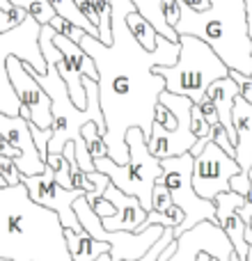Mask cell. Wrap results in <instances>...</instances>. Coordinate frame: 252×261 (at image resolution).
Segmentation results:
<instances>
[{"label": "cell", "mask_w": 252, "mask_h": 261, "mask_svg": "<svg viewBox=\"0 0 252 261\" xmlns=\"http://www.w3.org/2000/svg\"><path fill=\"white\" fill-rule=\"evenodd\" d=\"M64 241H67V250L69 257L73 261H94L101 254L110 252V245L104 241H96L94 236H90L85 229L83 231H73V229H64Z\"/></svg>", "instance_id": "cell-20"}, {"label": "cell", "mask_w": 252, "mask_h": 261, "mask_svg": "<svg viewBox=\"0 0 252 261\" xmlns=\"http://www.w3.org/2000/svg\"><path fill=\"white\" fill-rule=\"evenodd\" d=\"M12 7V3H9V0H0V9H9Z\"/></svg>", "instance_id": "cell-38"}, {"label": "cell", "mask_w": 252, "mask_h": 261, "mask_svg": "<svg viewBox=\"0 0 252 261\" xmlns=\"http://www.w3.org/2000/svg\"><path fill=\"white\" fill-rule=\"evenodd\" d=\"M154 71L165 81V92L188 96L193 103H199L209 85L218 78H225L230 69L207 41L193 35H179L177 62L170 67H154Z\"/></svg>", "instance_id": "cell-4"}, {"label": "cell", "mask_w": 252, "mask_h": 261, "mask_svg": "<svg viewBox=\"0 0 252 261\" xmlns=\"http://www.w3.org/2000/svg\"><path fill=\"white\" fill-rule=\"evenodd\" d=\"M181 222H184V211L172 202L165 186H163L161 181H156V186H154V190H152V211L147 213V218H144L142 227H140L138 231L147 229L149 225H161V227H172V229H177Z\"/></svg>", "instance_id": "cell-19"}, {"label": "cell", "mask_w": 252, "mask_h": 261, "mask_svg": "<svg viewBox=\"0 0 252 261\" xmlns=\"http://www.w3.org/2000/svg\"><path fill=\"white\" fill-rule=\"evenodd\" d=\"M161 167L163 174L158 181L167 188L172 202L184 211V222L174 229V236L184 234L197 222H216V204L211 199H202L193 190V156L186 151L181 156L163 158Z\"/></svg>", "instance_id": "cell-7"}, {"label": "cell", "mask_w": 252, "mask_h": 261, "mask_svg": "<svg viewBox=\"0 0 252 261\" xmlns=\"http://www.w3.org/2000/svg\"><path fill=\"white\" fill-rule=\"evenodd\" d=\"M101 197H106L115 206V216L101 220V225L108 231H138L140 227H142L144 218H147V211L142 208L138 197L122 193L115 184L106 186Z\"/></svg>", "instance_id": "cell-16"}, {"label": "cell", "mask_w": 252, "mask_h": 261, "mask_svg": "<svg viewBox=\"0 0 252 261\" xmlns=\"http://www.w3.org/2000/svg\"><path fill=\"white\" fill-rule=\"evenodd\" d=\"M7 76L12 81V87L16 92L18 101H21V117H26L37 128H51V124H53L51 96L46 94L44 87L30 73V64L21 62L16 55H9Z\"/></svg>", "instance_id": "cell-11"}, {"label": "cell", "mask_w": 252, "mask_h": 261, "mask_svg": "<svg viewBox=\"0 0 252 261\" xmlns=\"http://www.w3.org/2000/svg\"><path fill=\"white\" fill-rule=\"evenodd\" d=\"M48 3H51V7L55 9V14H58V16H62L64 21L73 23V25H78L81 30H85L87 35H92V37H96V39H99V28L92 25V23L83 16V12L78 9V5L73 3V0H48Z\"/></svg>", "instance_id": "cell-23"}, {"label": "cell", "mask_w": 252, "mask_h": 261, "mask_svg": "<svg viewBox=\"0 0 252 261\" xmlns=\"http://www.w3.org/2000/svg\"><path fill=\"white\" fill-rule=\"evenodd\" d=\"M39 32L41 25L28 14L21 25L12 28L7 32H0V113L16 117L21 115V101L12 87L7 76V58L16 55L21 62L30 64L32 71L46 73V60L39 48Z\"/></svg>", "instance_id": "cell-6"}, {"label": "cell", "mask_w": 252, "mask_h": 261, "mask_svg": "<svg viewBox=\"0 0 252 261\" xmlns=\"http://www.w3.org/2000/svg\"><path fill=\"white\" fill-rule=\"evenodd\" d=\"M230 190L232 193H239V195H248V190H250V176H248V172H239V174H234L230 179Z\"/></svg>", "instance_id": "cell-32"}, {"label": "cell", "mask_w": 252, "mask_h": 261, "mask_svg": "<svg viewBox=\"0 0 252 261\" xmlns=\"http://www.w3.org/2000/svg\"><path fill=\"white\" fill-rule=\"evenodd\" d=\"M156 261H158V259H156Z\"/></svg>", "instance_id": "cell-40"}, {"label": "cell", "mask_w": 252, "mask_h": 261, "mask_svg": "<svg viewBox=\"0 0 252 261\" xmlns=\"http://www.w3.org/2000/svg\"><path fill=\"white\" fill-rule=\"evenodd\" d=\"M172 28L177 35H193L207 41L230 71L252 76V39L245 0H211L209 12L181 7Z\"/></svg>", "instance_id": "cell-3"}, {"label": "cell", "mask_w": 252, "mask_h": 261, "mask_svg": "<svg viewBox=\"0 0 252 261\" xmlns=\"http://www.w3.org/2000/svg\"><path fill=\"white\" fill-rule=\"evenodd\" d=\"M90 206H92V211H94L96 216L101 218V220H106V218L115 216V206H113V204H110L106 197H99V199H96V202H92Z\"/></svg>", "instance_id": "cell-34"}, {"label": "cell", "mask_w": 252, "mask_h": 261, "mask_svg": "<svg viewBox=\"0 0 252 261\" xmlns=\"http://www.w3.org/2000/svg\"><path fill=\"white\" fill-rule=\"evenodd\" d=\"M174 254L167 261H197L202 252H207L216 261H232L234 248L225 231L220 229L218 222H197L195 227L186 229L184 234L174 236Z\"/></svg>", "instance_id": "cell-12"}, {"label": "cell", "mask_w": 252, "mask_h": 261, "mask_svg": "<svg viewBox=\"0 0 252 261\" xmlns=\"http://www.w3.org/2000/svg\"><path fill=\"white\" fill-rule=\"evenodd\" d=\"M197 261H211V257H209L207 252H202V254H199V257H197Z\"/></svg>", "instance_id": "cell-39"}, {"label": "cell", "mask_w": 252, "mask_h": 261, "mask_svg": "<svg viewBox=\"0 0 252 261\" xmlns=\"http://www.w3.org/2000/svg\"><path fill=\"white\" fill-rule=\"evenodd\" d=\"M21 181L28 188V195H30L32 202H37V204H41V206H46V208L58 213V218H60L64 229L83 231L81 222H78V218H76V211H73V202H76L81 195H85V190L62 188V186L55 181V174L48 165L44 167L41 174L23 176Z\"/></svg>", "instance_id": "cell-10"}, {"label": "cell", "mask_w": 252, "mask_h": 261, "mask_svg": "<svg viewBox=\"0 0 252 261\" xmlns=\"http://www.w3.org/2000/svg\"><path fill=\"white\" fill-rule=\"evenodd\" d=\"M0 156H9L12 161H16V158H18V151L3 138V135H0Z\"/></svg>", "instance_id": "cell-35"}, {"label": "cell", "mask_w": 252, "mask_h": 261, "mask_svg": "<svg viewBox=\"0 0 252 261\" xmlns=\"http://www.w3.org/2000/svg\"><path fill=\"white\" fill-rule=\"evenodd\" d=\"M124 18H126V25H129L131 35L140 41V46H142V48H147V50L156 48V35H158V32L154 30V25L138 12V9L131 7L129 12H126Z\"/></svg>", "instance_id": "cell-22"}, {"label": "cell", "mask_w": 252, "mask_h": 261, "mask_svg": "<svg viewBox=\"0 0 252 261\" xmlns=\"http://www.w3.org/2000/svg\"><path fill=\"white\" fill-rule=\"evenodd\" d=\"M53 44L58 48V55H55V64H58V73L64 81L69 90V96L71 101L78 106V108H85V87H83V76L87 78H99V71H96V64L85 50L81 48V44L71 41L69 37L58 35L53 32Z\"/></svg>", "instance_id": "cell-13"}, {"label": "cell", "mask_w": 252, "mask_h": 261, "mask_svg": "<svg viewBox=\"0 0 252 261\" xmlns=\"http://www.w3.org/2000/svg\"><path fill=\"white\" fill-rule=\"evenodd\" d=\"M243 195L239 193H220L216 195L213 204H216V222L220 225V229L225 231V236L230 239L232 248H234V254L241 261H245L248 257V243H245V222L241 220L239 208L243 206Z\"/></svg>", "instance_id": "cell-15"}, {"label": "cell", "mask_w": 252, "mask_h": 261, "mask_svg": "<svg viewBox=\"0 0 252 261\" xmlns=\"http://www.w3.org/2000/svg\"><path fill=\"white\" fill-rule=\"evenodd\" d=\"M232 122H234V130H236L234 161L241 165V170L248 172L252 165V106L241 94L234 99Z\"/></svg>", "instance_id": "cell-17"}, {"label": "cell", "mask_w": 252, "mask_h": 261, "mask_svg": "<svg viewBox=\"0 0 252 261\" xmlns=\"http://www.w3.org/2000/svg\"><path fill=\"white\" fill-rule=\"evenodd\" d=\"M0 135L18 151V158L14 163H16L18 172L23 176H35L44 172L46 163L37 151L35 140H32L30 133V122L26 117H21V115L9 117V115L0 113Z\"/></svg>", "instance_id": "cell-14"}, {"label": "cell", "mask_w": 252, "mask_h": 261, "mask_svg": "<svg viewBox=\"0 0 252 261\" xmlns=\"http://www.w3.org/2000/svg\"><path fill=\"white\" fill-rule=\"evenodd\" d=\"M126 147H129V161L124 165L113 163V158L104 156L94 161V170L104 172L122 193L133 195L140 199L144 211H152V190L161 179L163 167L156 156H152L147 147V138L138 126L126 130Z\"/></svg>", "instance_id": "cell-5"}, {"label": "cell", "mask_w": 252, "mask_h": 261, "mask_svg": "<svg viewBox=\"0 0 252 261\" xmlns=\"http://www.w3.org/2000/svg\"><path fill=\"white\" fill-rule=\"evenodd\" d=\"M14 7H21L35 18L39 25H48L51 18L55 16V9L51 7L48 0H9Z\"/></svg>", "instance_id": "cell-25"}, {"label": "cell", "mask_w": 252, "mask_h": 261, "mask_svg": "<svg viewBox=\"0 0 252 261\" xmlns=\"http://www.w3.org/2000/svg\"><path fill=\"white\" fill-rule=\"evenodd\" d=\"M104 135H106V130H101L94 122H87L85 126L81 128V138H83V142H85V147H87V153H90L94 161H96V158L108 156V149H106Z\"/></svg>", "instance_id": "cell-24"}, {"label": "cell", "mask_w": 252, "mask_h": 261, "mask_svg": "<svg viewBox=\"0 0 252 261\" xmlns=\"http://www.w3.org/2000/svg\"><path fill=\"white\" fill-rule=\"evenodd\" d=\"M195 106L199 108V113L204 115V119H207L211 126H213V124H218V110H216V106L211 103V99H209L207 94H204V99L199 101V103H195Z\"/></svg>", "instance_id": "cell-33"}, {"label": "cell", "mask_w": 252, "mask_h": 261, "mask_svg": "<svg viewBox=\"0 0 252 261\" xmlns=\"http://www.w3.org/2000/svg\"><path fill=\"white\" fill-rule=\"evenodd\" d=\"M241 165L234 156L225 153L216 142H207V147L193 156V190L202 199H216V195L230 190V179L239 174Z\"/></svg>", "instance_id": "cell-9"}, {"label": "cell", "mask_w": 252, "mask_h": 261, "mask_svg": "<svg viewBox=\"0 0 252 261\" xmlns=\"http://www.w3.org/2000/svg\"><path fill=\"white\" fill-rule=\"evenodd\" d=\"M241 94V87L227 73L225 78H218L209 85L207 96L211 99V103L218 110V122L225 126L227 135H230L232 144H236V130H234V122H232V108H234V99Z\"/></svg>", "instance_id": "cell-18"}, {"label": "cell", "mask_w": 252, "mask_h": 261, "mask_svg": "<svg viewBox=\"0 0 252 261\" xmlns=\"http://www.w3.org/2000/svg\"><path fill=\"white\" fill-rule=\"evenodd\" d=\"M26 16H28L26 9L14 7V5L9 9H0V32H7V30H12V28L21 25Z\"/></svg>", "instance_id": "cell-28"}, {"label": "cell", "mask_w": 252, "mask_h": 261, "mask_svg": "<svg viewBox=\"0 0 252 261\" xmlns=\"http://www.w3.org/2000/svg\"><path fill=\"white\" fill-rule=\"evenodd\" d=\"M211 142H216L225 153L234 156V144H232L230 135H227V130H225V126H222L220 122L213 124V126H211Z\"/></svg>", "instance_id": "cell-31"}, {"label": "cell", "mask_w": 252, "mask_h": 261, "mask_svg": "<svg viewBox=\"0 0 252 261\" xmlns=\"http://www.w3.org/2000/svg\"><path fill=\"white\" fill-rule=\"evenodd\" d=\"M0 176H3L5 186H16V184H21V179H23L16 163L9 156H0Z\"/></svg>", "instance_id": "cell-30"}, {"label": "cell", "mask_w": 252, "mask_h": 261, "mask_svg": "<svg viewBox=\"0 0 252 261\" xmlns=\"http://www.w3.org/2000/svg\"><path fill=\"white\" fill-rule=\"evenodd\" d=\"M250 229H252V220H250ZM245 261H252V243L248 245V257H245Z\"/></svg>", "instance_id": "cell-37"}, {"label": "cell", "mask_w": 252, "mask_h": 261, "mask_svg": "<svg viewBox=\"0 0 252 261\" xmlns=\"http://www.w3.org/2000/svg\"><path fill=\"white\" fill-rule=\"evenodd\" d=\"M245 12H248V32L252 39V0H245Z\"/></svg>", "instance_id": "cell-36"}, {"label": "cell", "mask_w": 252, "mask_h": 261, "mask_svg": "<svg viewBox=\"0 0 252 261\" xmlns=\"http://www.w3.org/2000/svg\"><path fill=\"white\" fill-rule=\"evenodd\" d=\"M131 3H133V7L138 9L149 23H152L154 30H156L158 35H163L170 41H179V35L174 32V28L167 25L165 16H163V0H131Z\"/></svg>", "instance_id": "cell-21"}, {"label": "cell", "mask_w": 252, "mask_h": 261, "mask_svg": "<svg viewBox=\"0 0 252 261\" xmlns=\"http://www.w3.org/2000/svg\"><path fill=\"white\" fill-rule=\"evenodd\" d=\"M51 28H53L55 32H58V35H64V37H69V39L71 41H81V37L85 35V30H81V28L78 25H73V23H69V21H64L62 16H58V14H55L53 18H51V23H48Z\"/></svg>", "instance_id": "cell-27"}, {"label": "cell", "mask_w": 252, "mask_h": 261, "mask_svg": "<svg viewBox=\"0 0 252 261\" xmlns=\"http://www.w3.org/2000/svg\"><path fill=\"white\" fill-rule=\"evenodd\" d=\"M110 184V179L104 172L94 170V172H85V181H83V190H85V199L87 202H96V199L104 195L106 186Z\"/></svg>", "instance_id": "cell-26"}, {"label": "cell", "mask_w": 252, "mask_h": 261, "mask_svg": "<svg viewBox=\"0 0 252 261\" xmlns=\"http://www.w3.org/2000/svg\"><path fill=\"white\" fill-rule=\"evenodd\" d=\"M73 211L81 222V227L90 236H94L96 241H104L110 245V259L113 261H135L142 254H147L152 250V245L161 239L163 227L161 225H149L142 231H108L101 225V218L92 211L90 202L85 199V195L73 202Z\"/></svg>", "instance_id": "cell-8"}, {"label": "cell", "mask_w": 252, "mask_h": 261, "mask_svg": "<svg viewBox=\"0 0 252 261\" xmlns=\"http://www.w3.org/2000/svg\"><path fill=\"white\" fill-rule=\"evenodd\" d=\"M0 259L73 261L58 213L32 202L23 181L0 188Z\"/></svg>", "instance_id": "cell-2"}, {"label": "cell", "mask_w": 252, "mask_h": 261, "mask_svg": "<svg viewBox=\"0 0 252 261\" xmlns=\"http://www.w3.org/2000/svg\"><path fill=\"white\" fill-rule=\"evenodd\" d=\"M174 241V229L172 227H163V234H161V239L156 241V243L152 245V250H149L147 254H142L140 259H135V261H156L158 259V254L163 252V250L167 248V245Z\"/></svg>", "instance_id": "cell-29"}, {"label": "cell", "mask_w": 252, "mask_h": 261, "mask_svg": "<svg viewBox=\"0 0 252 261\" xmlns=\"http://www.w3.org/2000/svg\"><path fill=\"white\" fill-rule=\"evenodd\" d=\"M133 7L131 0H110V32L113 44H101L96 37L83 35L81 48L94 60L99 78V106L104 113V142L108 158L124 165L129 161L126 130L138 126L149 140L158 96L165 90V81L154 67H170L179 58V41L156 35V48L147 50L131 35L126 25V12Z\"/></svg>", "instance_id": "cell-1"}]
</instances>
